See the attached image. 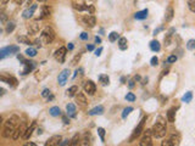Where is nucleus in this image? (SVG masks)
<instances>
[{"label":"nucleus","instance_id":"obj_1","mask_svg":"<svg viewBox=\"0 0 195 146\" xmlns=\"http://www.w3.org/2000/svg\"><path fill=\"white\" fill-rule=\"evenodd\" d=\"M20 117L16 115H12L4 122V129H2V137L4 138H10V135H13L15 130L20 126Z\"/></svg>","mask_w":195,"mask_h":146},{"label":"nucleus","instance_id":"obj_2","mask_svg":"<svg viewBox=\"0 0 195 146\" xmlns=\"http://www.w3.org/2000/svg\"><path fill=\"white\" fill-rule=\"evenodd\" d=\"M151 132H153V135H154L155 138H157V139L164 138V137L166 135V133H167L166 123H165L164 121H161V119H160L159 122H156V123L153 126Z\"/></svg>","mask_w":195,"mask_h":146},{"label":"nucleus","instance_id":"obj_3","mask_svg":"<svg viewBox=\"0 0 195 146\" xmlns=\"http://www.w3.org/2000/svg\"><path fill=\"white\" fill-rule=\"evenodd\" d=\"M40 39H42V41L44 43V44H50V43H53L54 41V39H55V32H54V29L51 28V27H45L43 30H42V33H40Z\"/></svg>","mask_w":195,"mask_h":146},{"label":"nucleus","instance_id":"obj_4","mask_svg":"<svg viewBox=\"0 0 195 146\" xmlns=\"http://www.w3.org/2000/svg\"><path fill=\"white\" fill-rule=\"evenodd\" d=\"M145 121H146V117H144L140 122H139V124L135 127V129L133 130V133H132V135H131V138H129V143H133L140 134H142V132H143V129H144V124H145Z\"/></svg>","mask_w":195,"mask_h":146},{"label":"nucleus","instance_id":"obj_5","mask_svg":"<svg viewBox=\"0 0 195 146\" xmlns=\"http://www.w3.org/2000/svg\"><path fill=\"white\" fill-rule=\"evenodd\" d=\"M20 51V48L18 46H5V48H2L1 50H0V59L2 60V59H5L6 56H9V55H11V54H17Z\"/></svg>","mask_w":195,"mask_h":146},{"label":"nucleus","instance_id":"obj_6","mask_svg":"<svg viewBox=\"0 0 195 146\" xmlns=\"http://www.w3.org/2000/svg\"><path fill=\"white\" fill-rule=\"evenodd\" d=\"M151 135H153L151 129H148V130L144 133L143 138L140 139L139 146H153V138H151Z\"/></svg>","mask_w":195,"mask_h":146},{"label":"nucleus","instance_id":"obj_7","mask_svg":"<svg viewBox=\"0 0 195 146\" xmlns=\"http://www.w3.org/2000/svg\"><path fill=\"white\" fill-rule=\"evenodd\" d=\"M66 52H67V48H65V46L59 48V49L55 51V54H54L55 60H56L59 63H64L65 60H66Z\"/></svg>","mask_w":195,"mask_h":146},{"label":"nucleus","instance_id":"obj_8","mask_svg":"<svg viewBox=\"0 0 195 146\" xmlns=\"http://www.w3.org/2000/svg\"><path fill=\"white\" fill-rule=\"evenodd\" d=\"M179 141H181L179 135L173 134V135H171L168 139L164 140V141L161 143V146H179Z\"/></svg>","mask_w":195,"mask_h":146},{"label":"nucleus","instance_id":"obj_9","mask_svg":"<svg viewBox=\"0 0 195 146\" xmlns=\"http://www.w3.org/2000/svg\"><path fill=\"white\" fill-rule=\"evenodd\" d=\"M83 89H84V91L88 95H94L95 91H97V85H95V83L93 80H87L83 84Z\"/></svg>","mask_w":195,"mask_h":146},{"label":"nucleus","instance_id":"obj_10","mask_svg":"<svg viewBox=\"0 0 195 146\" xmlns=\"http://www.w3.org/2000/svg\"><path fill=\"white\" fill-rule=\"evenodd\" d=\"M82 21H83V23H84L87 27H89V28H93V27L97 24V18H95V17H94L92 13L83 16Z\"/></svg>","mask_w":195,"mask_h":146},{"label":"nucleus","instance_id":"obj_11","mask_svg":"<svg viewBox=\"0 0 195 146\" xmlns=\"http://www.w3.org/2000/svg\"><path fill=\"white\" fill-rule=\"evenodd\" d=\"M26 129H27V127H26V124L22 122V123L17 127V129L15 130V133H13V135H12V139H13V140H18L20 138H22L23 134H24V132H26Z\"/></svg>","mask_w":195,"mask_h":146},{"label":"nucleus","instance_id":"obj_12","mask_svg":"<svg viewBox=\"0 0 195 146\" xmlns=\"http://www.w3.org/2000/svg\"><path fill=\"white\" fill-rule=\"evenodd\" d=\"M61 135H53L51 138H49L46 141H45V145L44 146H59L61 144Z\"/></svg>","mask_w":195,"mask_h":146},{"label":"nucleus","instance_id":"obj_13","mask_svg":"<svg viewBox=\"0 0 195 146\" xmlns=\"http://www.w3.org/2000/svg\"><path fill=\"white\" fill-rule=\"evenodd\" d=\"M68 77H70V69L66 68V69H64V71L59 74V77H57L59 84H60V85H65L66 82H67V79H68Z\"/></svg>","mask_w":195,"mask_h":146},{"label":"nucleus","instance_id":"obj_14","mask_svg":"<svg viewBox=\"0 0 195 146\" xmlns=\"http://www.w3.org/2000/svg\"><path fill=\"white\" fill-rule=\"evenodd\" d=\"M23 66H24V68H23V71H22V74L26 76V74H28V73H31V72L33 71V68L35 67V62L26 60V62L23 63Z\"/></svg>","mask_w":195,"mask_h":146},{"label":"nucleus","instance_id":"obj_15","mask_svg":"<svg viewBox=\"0 0 195 146\" xmlns=\"http://www.w3.org/2000/svg\"><path fill=\"white\" fill-rule=\"evenodd\" d=\"M35 10H37V5H32L31 7H28V9H26V10L23 11L22 17H23V18H26V20L31 18V17L34 15V11H35Z\"/></svg>","mask_w":195,"mask_h":146},{"label":"nucleus","instance_id":"obj_16","mask_svg":"<svg viewBox=\"0 0 195 146\" xmlns=\"http://www.w3.org/2000/svg\"><path fill=\"white\" fill-rule=\"evenodd\" d=\"M0 80L1 82H4V83H7L9 85H11V87H17V79L16 78H13V77H6V76H1L0 77Z\"/></svg>","mask_w":195,"mask_h":146},{"label":"nucleus","instance_id":"obj_17","mask_svg":"<svg viewBox=\"0 0 195 146\" xmlns=\"http://www.w3.org/2000/svg\"><path fill=\"white\" fill-rule=\"evenodd\" d=\"M34 129H35V122H32L31 123V126L26 129V132H24V134H23V139L24 140H28L31 137H32V134H33V132H34Z\"/></svg>","mask_w":195,"mask_h":146},{"label":"nucleus","instance_id":"obj_18","mask_svg":"<svg viewBox=\"0 0 195 146\" xmlns=\"http://www.w3.org/2000/svg\"><path fill=\"white\" fill-rule=\"evenodd\" d=\"M66 111H67V116L71 118H76L77 113H76V106L73 104H67L66 105Z\"/></svg>","mask_w":195,"mask_h":146},{"label":"nucleus","instance_id":"obj_19","mask_svg":"<svg viewBox=\"0 0 195 146\" xmlns=\"http://www.w3.org/2000/svg\"><path fill=\"white\" fill-rule=\"evenodd\" d=\"M81 146H92V135L90 133H86L83 138H81Z\"/></svg>","mask_w":195,"mask_h":146},{"label":"nucleus","instance_id":"obj_20","mask_svg":"<svg viewBox=\"0 0 195 146\" xmlns=\"http://www.w3.org/2000/svg\"><path fill=\"white\" fill-rule=\"evenodd\" d=\"M76 101H77V104L78 105H81V106H86L88 102H87V98H86V95L83 94V93H77V95H76Z\"/></svg>","mask_w":195,"mask_h":146},{"label":"nucleus","instance_id":"obj_21","mask_svg":"<svg viewBox=\"0 0 195 146\" xmlns=\"http://www.w3.org/2000/svg\"><path fill=\"white\" fill-rule=\"evenodd\" d=\"M104 111H105V109H104V106H101V105H99L97 107H94V109H92L89 112H88V115L89 116H97V115H102L104 113Z\"/></svg>","mask_w":195,"mask_h":146},{"label":"nucleus","instance_id":"obj_22","mask_svg":"<svg viewBox=\"0 0 195 146\" xmlns=\"http://www.w3.org/2000/svg\"><path fill=\"white\" fill-rule=\"evenodd\" d=\"M50 13H51V9H50L49 6H43V7H42L40 16H39V18H38V21H39V20H43V18H45V17H49V16H50Z\"/></svg>","mask_w":195,"mask_h":146},{"label":"nucleus","instance_id":"obj_23","mask_svg":"<svg viewBox=\"0 0 195 146\" xmlns=\"http://www.w3.org/2000/svg\"><path fill=\"white\" fill-rule=\"evenodd\" d=\"M148 13H149V11H148V9H144V10H142V11H138V12H135L134 13V18L135 20H145L146 17H148Z\"/></svg>","mask_w":195,"mask_h":146},{"label":"nucleus","instance_id":"obj_24","mask_svg":"<svg viewBox=\"0 0 195 146\" xmlns=\"http://www.w3.org/2000/svg\"><path fill=\"white\" fill-rule=\"evenodd\" d=\"M173 15H175L173 7H172V6H168L167 10H166V13H165V21H166V22H171L172 18H173Z\"/></svg>","mask_w":195,"mask_h":146},{"label":"nucleus","instance_id":"obj_25","mask_svg":"<svg viewBox=\"0 0 195 146\" xmlns=\"http://www.w3.org/2000/svg\"><path fill=\"white\" fill-rule=\"evenodd\" d=\"M28 32H29L31 34H35V33L39 32V24H38V21H34V22H32V23L28 26Z\"/></svg>","mask_w":195,"mask_h":146},{"label":"nucleus","instance_id":"obj_26","mask_svg":"<svg viewBox=\"0 0 195 146\" xmlns=\"http://www.w3.org/2000/svg\"><path fill=\"white\" fill-rule=\"evenodd\" d=\"M77 93H78V87H77V85H72L71 88H68V89L66 90V95H67L68 98L76 96V95H77Z\"/></svg>","mask_w":195,"mask_h":146},{"label":"nucleus","instance_id":"obj_27","mask_svg":"<svg viewBox=\"0 0 195 146\" xmlns=\"http://www.w3.org/2000/svg\"><path fill=\"white\" fill-rule=\"evenodd\" d=\"M17 41H18V43H21V44L32 45V41H31V39H29L28 37H26V35H20V37H17Z\"/></svg>","mask_w":195,"mask_h":146},{"label":"nucleus","instance_id":"obj_28","mask_svg":"<svg viewBox=\"0 0 195 146\" xmlns=\"http://www.w3.org/2000/svg\"><path fill=\"white\" fill-rule=\"evenodd\" d=\"M49 113H50L53 117H59V116H61V110H60L57 106H53V107L49 110Z\"/></svg>","mask_w":195,"mask_h":146},{"label":"nucleus","instance_id":"obj_29","mask_svg":"<svg viewBox=\"0 0 195 146\" xmlns=\"http://www.w3.org/2000/svg\"><path fill=\"white\" fill-rule=\"evenodd\" d=\"M167 119H168V122H171V123L175 122V119H176V109L168 110V112H167Z\"/></svg>","mask_w":195,"mask_h":146},{"label":"nucleus","instance_id":"obj_30","mask_svg":"<svg viewBox=\"0 0 195 146\" xmlns=\"http://www.w3.org/2000/svg\"><path fill=\"white\" fill-rule=\"evenodd\" d=\"M150 49H151L153 51L157 52V51H160V49H161V45H160V43H159L157 40H153V41L150 43Z\"/></svg>","mask_w":195,"mask_h":146},{"label":"nucleus","instance_id":"obj_31","mask_svg":"<svg viewBox=\"0 0 195 146\" xmlns=\"http://www.w3.org/2000/svg\"><path fill=\"white\" fill-rule=\"evenodd\" d=\"M118 48L121 50H126L127 49V39L124 37H122V38L118 39Z\"/></svg>","mask_w":195,"mask_h":146},{"label":"nucleus","instance_id":"obj_32","mask_svg":"<svg viewBox=\"0 0 195 146\" xmlns=\"http://www.w3.org/2000/svg\"><path fill=\"white\" fill-rule=\"evenodd\" d=\"M99 82H100L102 85H109L110 78H109L106 74H100V76H99Z\"/></svg>","mask_w":195,"mask_h":146},{"label":"nucleus","instance_id":"obj_33","mask_svg":"<svg viewBox=\"0 0 195 146\" xmlns=\"http://www.w3.org/2000/svg\"><path fill=\"white\" fill-rule=\"evenodd\" d=\"M70 146H81V137L78 134H76L72 139H71V145Z\"/></svg>","mask_w":195,"mask_h":146},{"label":"nucleus","instance_id":"obj_34","mask_svg":"<svg viewBox=\"0 0 195 146\" xmlns=\"http://www.w3.org/2000/svg\"><path fill=\"white\" fill-rule=\"evenodd\" d=\"M192 99H193V93L192 91H188V93H186L184 95H183V98H182V101H184V102H190L192 101Z\"/></svg>","mask_w":195,"mask_h":146},{"label":"nucleus","instance_id":"obj_35","mask_svg":"<svg viewBox=\"0 0 195 146\" xmlns=\"http://www.w3.org/2000/svg\"><path fill=\"white\" fill-rule=\"evenodd\" d=\"M117 39H120V34H118L117 32H111V33L109 34V40H110L111 43L116 41Z\"/></svg>","mask_w":195,"mask_h":146},{"label":"nucleus","instance_id":"obj_36","mask_svg":"<svg viewBox=\"0 0 195 146\" xmlns=\"http://www.w3.org/2000/svg\"><path fill=\"white\" fill-rule=\"evenodd\" d=\"M15 22H7L6 23V28H5V30H6V33H11V32H13V29H15Z\"/></svg>","mask_w":195,"mask_h":146},{"label":"nucleus","instance_id":"obj_37","mask_svg":"<svg viewBox=\"0 0 195 146\" xmlns=\"http://www.w3.org/2000/svg\"><path fill=\"white\" fill-rule=\"evenodd\" d=\"M28 57H34L35 55H37V50L35 49H33V48H29V49H27L26 50V52H24Z\"/></svg>","mask_w":195,"mask_h":146},{"label":"nucleus","instance_id":"obj_38","mask_svg":"<svg viewBox=\"0 0 195 146\" xmlns=\"http://www.w3.org/2000/svg\"><path fill=\"white\" fill-rule=\"evenodd\" d=\"M132 111H133V107H131V106L126 107V109L123 110V112H122V118H127V116H128Z\"/></svg>","mask_w":195,"mask_h":146},{"label":"nucleus","instance_id":"obj_39","mask_svg":"<svg viewBox=\"0 0 195 146\" xmlns=\"http://www.w3.org/2000/svg\"><path fill=\"white\" fill-rule=\"evenodd\" d=\"M98 134L100 137V140L102 143H105V129L104 128H98Z\"/></svg>","mask_w":195,"mask_h":146},{"label":"nucleus","instance_id":"obj_40","mask_svg":"<svg viewBox=\"0 0 195 146\" xmlns=\"http://www.w3.org/2000/svg\"><path fill=\"white\" fill-rule=\"evenodd\" d=\"M187 49L188 50H195V39H190L187 43Z\"/></svg>","mask_w":195,"mask_h":146},{"label":"nucleus","instance_id":"obj_41","mask_svg":"<svg viewBox=\"0 0 195 146\" xmlns=\"http://www.w3.org/2000/svg\"><path fill=\"white\" fill-rule=\"evenodd\" d=\"M177 59H178V57H177L176 55H170V56L167 57L166 62H167V63H173V62H176V61H177Z\"/></svg>","mask_w":195,"mask_h":146},{"label":"nucleus","instance_id":"obj_42","mask_svg":"<svg viewBox=\"0 0 195 146\" xmlns=\"http://www.w3.org/2000/svg\"><path fill=\"white\" fill-rule=\"evenodd\" d=\"M126 100L133 102V101H135V95H134L133 93H128V94L126 95Z\"/></svg>","mask_w":195,"mask_h":146},{"label":"nucleus","instance_id":"obj_43","mask_svg":"<svg viewBox=\"0 0 195 146\" xmlns=\"http://www.w3.org/2000/svg\"><path fill=\"white\" fill-rule=\"evenodd\" d=\"M188 7L192 12H195V0H188Z\"/></svg>","mask_w":195,"mask_h":146},{"label":"nucleus","instance_id":"obj_44","mask_svg":"<svg viewBox=\"0 0 195 146\" xmlns=\"http://www.w3.org/2000/svg\"><path fill=\"white\" fill-rule=\"evenodd\" d=\"M81 56H82L81 54H78V55H76V56L73 57V60H72V62H71V65H72V66H76V65H77V63L79 62V60H81Z\"/></svg>","mask_w":195,"mask_h":146},{"label":"nucleus","instance_id":"obj_45","mask_svg":"<svg viewBox=\"0 0 195 146\" xmlns=\"http://www.w3.org/2000/svg\"><path fill=\"white\" fill-rule=\"evenodd\" d=\"M157 63H159V59H157L156 56H154V57L150 60V65H151L153 67H155V66H157Z\"/></svg>","mask_w":195,"mask_h":146},{"label":"nucleus","instance_id":"obj_46","mask_svg":"<svg viewBox=\"0 0 195 146\" xmlns=\"http://www.w3.org/2000/svg\"><path fill=\"white\" fill-rule=\"evenodd\" d=\"M50 94H51V93H50V90H49V89H44V90H43V93H42V96H43V98H49V96H50Z\"/></svg>","mask_w":195,"mask_h":146},{"label":"nucleus","instance_id":"obj_47","mask_svg":"<svg viewBox=\"0 0 195 146\" xmlns=\"http://www.w3.org/2000/svg\"><path fill=\"white\" fill-rule=\"evenodd\" d=\"M79 38H81L82 40H87V39L89 38V35H88V33H87V32H82V33H81V35H79Z\"/></svg>","mask_w":195,"mask_h":146},{"label":"nucleus","instance_id":"obj_48","mask_svg":"<svg viewBox=\"0 0 195 146\" xmlns=\"http://www.w3.org/2000/svg\"><path fill=\"white\" fill-rule=\"evenodd\" d=\"M70 145H71V140H70V139H66V140L61 141V144L59 146H70Z\"/></svg>","mask_w":195,"mask_h":146},{"label":"nucleus","instance_id":"obj_49","mask_svg":"<svg viewBox=\"0 0 195 146\" xmlns=\"http://www.w3.org/2000/svg\"><path fill=\"white\" fill-rule=\"evenodd\" d=\"M42 43H43L42 39H35V40H34V44H35L37 48H42Z\"/></svg>","mask_w":195,"mask_h":146},{"label":"nucleus","instance_id":"obj_50","mask_svg":"<svg viewBox=\"0 0 195 146\" xmlns=\"http://www.w3.org/2000/svg\"><path fill=\"white\" fill-rule=\"evenodd\" d=\"M62 122H64L65 124H68V123H70V119L67 118V115H65V116H62Z\"/></svg>","mask_w":195,"mask_h":146},{"label":"nucleus","instance_id":"obj_51","mask_svg":"<svg viewBox=\"0 0 195 146\" xmlns=\"http://www.w3.org/2000/svg\"><path fill=\"white\" fill-rule=\"evenodd\" d=\"M101 52H102V48H99V49L95 50V55H97V56H100V55H101Z\"/></svg>","mask_w":195,"mask_h":146},{"label":"nucleus","instance_id":"obj_52","mask_svg":"<svg viewBox=\"0 0 195 146\" xmlns=\"http://www.w3.org/2000/svg\"><path fill=\"white\" fill-rule=\"evenodd\" d=\"M87 50H88V51H93V50H94V45H93V44L87 45Z\"/></svg>","mask_w":195,"mask_h":146},{"label":"nucleus","instance_id":"obj_53","mask_svg":"<svg viewBox=\"0 0 195 146\" xmlns=\"http://www.w3.org/2000/svg\"><path fill=\"white\" fill-rule=\"evenodd\" d=\"M73 48H75V46H73V43H70V44L67 45V50H70V51L73 50Z\"/></svg>","mask_w":195,"mask_h":146},{"label":"nucleus","instance_id":"obj_54","mask_svg":"<svg viewBox=\"0 0 195 146\" xmlns=\"http://www.w3.org/2000/svg\"><path fill=\"white\" fill-rule=\"evenodd\" d=\"M5 21H6V16H5V13H1V22H2V23H5Z\"/></svg>","mask_w":195,"mask_h":146},{"label":"nucleus","instance_id":"obj_55","mask_svg":"<svg viewBox=\"0 0 195 146\" xmlns=\"http://www.w3.org/2000/svg\"><path fill=\"white\" fill-rule=\"evenodd\" d=\"M95 43H97V44H100V43H101V38H100V37H95Z\"/></svg>","mask_w":195,"mask_h":146},{"label":"nucleus","instance_id":"obj_56","mask_svg":"<svg viewBox=\"0 0 195 146\" xmlns=\"http://www.w3.org/2000/svg\"><path fill=\"white\" fill-rule=\"evenodd\" d=\"M129 88H134V80H129Z\"/></svg>","mask_w":195,"mask_h":146},{"label":"nucleus","instance_id":"obj_57","mask_svg":"<svg viewBox=\"0 0 195 146\" xmlns=\"http://www.w3.org/2000/svg\"><path fill=\"white\" fill-rule=\"evenodd\" d=\"M23 146H37L34 143H27V144H24Z\"/></svg>","mask_w":195,"mask_h":146},{"label":"nucleus","instance_id":"obj_58","mask_svg":"<svg viewBox=\"0 0 195 146\" xmlns=\"http://www.w3.org/2000/svg\"><path fill=\"white\" fill-rule=\"evenodd\" d=\"M161 29H162V28H157V29H155V30H154V35H156V34H157V33H159Z\"/></svg>","mask_w":195,"mask_h":146},{"label":"nucleus","instance_id":"obj_59","mask_svg":"<svg viewBox=\"0 0 195 146\" xmlns=\"http://www.w3.org/2000/svg\"><path fill=\"white\" fill-rule=\"evenodd\" d=\"M4 94H5V89L1 88V89H0V95H4Z\"/></svg>","mask_w":195,"mask_h":146},{"label":"nucleus","instance_id":"obj_60","mask_svg":"<svg viewBox=\"0 0 195 146\" xmlns=\"http://www.w3.org/2000/svg\"><path fill=\"white\" fill-rule=\"evenodd\" d=\"M134 80H140V77H139V76H135V77H134Z\"/></svg>","mask_w":195,"mask_h":146},{"label":"nucleus","instance_id":"obj_61","mask_svg":"<svg viewBox=\"0 0 195 146\" xmlns=\"http://www.w3.org/2000/svg\"><path fill=\"white\" fill-rule=\"evenodd\" d=\"M7 1H9V0H1V5H5Z\"/></svg>","mask_w":195,"mask_h":146},{"label":"nucleus","instance_id":"obj_62","mask_svg":"<svg viewBox=\"0 0 195 146\" xmlns=\"http://www.w3.org/2000/svg\"><path fill=\"white\" fill-rule=\"evenodd\" d=\"M53 99H54V96H53V95H50V96L48 98V101H50V100H53Z\"/></svg>","mask_w":195,"mask_h":146},{"label":"nucleus","instance_id":"obj_63","mask_svg":"<svg viewBox=\"0 0 195 146\" xmlns=\"http://www.w3.org/2000/svg\"><path fill=\"white\" fill-rule=\"evenodd\" d=\"M121 82H122V83H124V82H126V78H124V77H122V78H121Z\"/></svg>","mask_w":195,"mask_h":146},{"label":"nucleus","instance_id":"obj_64","mask_svg":"<svg viewBox=\"0 0 195 146\" xmlns=\"http://www.w3.org/2000/svg\"><path fill=\"white\" fill-rule=\"evenodd\" d=\"M38 1H45V0H38Z\"/></svg>","mask_w":195,"mask_h":146}]
</instances>
